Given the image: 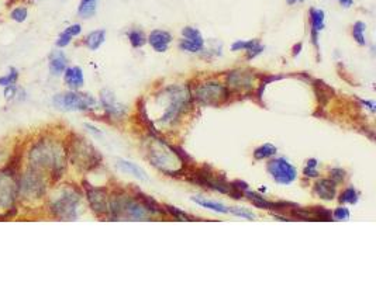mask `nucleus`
I'll return each instance as SVG.
<instances>
[{"instance_id": "nucleus-19", "label": "nucleus", "mask_w": 376, "mask_h": 281, "mask_svg": "<svg viewBox=\"0 0 376 281\" xmlns=\"http://www.w3.org/2000/svg\"><path fill=\"white\" fill-rule=\"evenodd\" d=\"M117 167L121 170V172H124V173H129L133 174V176H135L137 179H140V180H148V176L145 173V170H142L138 164H135V163L133 162H127V161H117Z\"/></svg>"}, {"instance_id": "nucleus-40", "label": "nucleus", "mask_w": 376, "mask_h": 281, "mask_svg": "<svg viewBox=\"0 0 376 281\" xmlns=\"http://www.w3.org/2000/svg\"><path fill=\"white\" fill-rule=\"evenodd\" d=\"M71 40H72V37L71 35H68V34L62 33L59 35V38H58V41H56V47H59V48H62V47H66L68 44L71 43Z\"/></svg>"}, {"instance_id": "nucleus-5", "label": "nucleus", "mask_w": 376, "mask_h": 281, "mask_svg": "<svg viewBox=\"0 0 376 281\" xmlns=\"http://www.w3.org/2000/svg\"><path fill=\"white\" fill-rule=\"evenodd\" d=\"M228 89L218 82H206L196 89L194 97L204 106H220L228 98Z\"/></svg>"}, {"instance_id": "nucleus-2", "label": "nucleus", "mask_w": 376, "mask_h": 281, "mask_svg": "<svg viewBox=\"0 0 376 281\" xmlns=\"http://www.w3.org/2000/svg\"><path fill=\"white\" fill-rule=\"evenodd\" d=\"M162 94L168 98V103L161 117L155 121L163 125H169L176 122L183 114V111L188 108L190 103V93L186 86H169L162 92Z\"/></svg>"}, {"instance_id": "nucleus-30", "label": "nucleus", "mask_w": 376, "mask_h": 281, "mask_svg": "<svg viewBox=\"0 0 376 281\" xmlns=\"http://www.w3.org/2000/svg\"><path fill=\"white\" fill-rule=\"evenodd\" d=\"M129 40L134 48H141V47H144L145 43H147L145 35H144V33L140 31V30H133V31H130Z\"/></svg>"}, {"instance_id": "nucleus-15", "label": "nucleus", "mask_w": 376, "mask_h": 281, "mask_svg": "<svg viewBox=\"0 0 376 281\" xmlns=\"http://www.w3.org/2000/svg\"><path fill=\"white\" fill-rule=\"evenodd\" d=\"M171 40H172L171 34L163 31V30H155L148 37V43L157 52H165L171 44Z\"/></svg>"}, {"instance_id": "nucleus-26", "label": "nucleus", "mask_w": 376, "mask_h": 281, "mask_svg": "<svg viewBox=\"0 0 376 281\" xmlns=\"http://www.w3.org/2000/svg\"><path fill=\"white\" fill-rule=\"evenodd\" d=\"M96 4L97 0H81L79 9H78L79 16H82V17H85V19L93 16L95 11H96Z\"/></svg>"}, {"instance_id": "nucleus-7", "label": "nucleus", "mask_w": 376, "mask_h": 281, "mask_svg": "<svg viewBox=\"0 0 376 281\" xmlns=\"http://www.w3.org/2000/svg\"><path fill=\"white\" fill-rule=\"evenodd\" d=\"M54 104L65 111H78V110H87V108L93 107L96 104V101L89 94L69 92V93L55 96Z\"/></svg>"}, {"instance_id": "nucleus-14", "label": "nucleus", "mask_w": 376, "mask_h": 281, "mask_svg": "<svg viewBox=\"0 0 376 281\" xmlns=\"http://www.w3.org/2000/svg\"><path fill=\"white\" fill-rule=\"evenodd\" d=\"M325 14L320 9H310V24H312L313 45L319 49V33L324 28Z\"/></svg>"}, {"instance_id": "nucleus-32", "label": "nucleus", "mask_w": 376, "mask_h": 281, "mask_svg": "<svg viewBox=\"0 0 376 281\" xmlns=\"http://www.w3.org/2000/svg\"><path fill=\"white\" fill-rule=\"evenodd\" d=\"M257 44H259L257 40H248V41H242V40H238L236 43L231 45V49L233 51H248L251 48H254Z\"/></svg>"}, {"instance_id": "nucleus-34", "label": "nucleus", "mask_w": 376, "mask_h": 281, "mask_svg": "<svg viewBox=\"0 0 376 281\" xmlns=\"http://www.w3.org/2000/svg\"><path fill=\"white\" fill-rule=\"evenodd\" d=\"M228 212H233L234 215L241 216V218H245V219H249L252 221L255 218V214L252 211H248L247 208H240V207H231L228 208Z\"/></svg>"}, {"instance_id": "nucleus-42", "label": "nucleus", "mask_w": 376, "mask_h": 281, "mask_svg": "<svg viewBox=\"0 0 376 281\" xmlns=\"http://www.w3.org/2000/svg\"><path fill=\"white\" fill-rule=\"evenodd\" d=\"M231 184H233V186L236 187L237 190H240V191H242V193H244V191H247V190H248V184L245 183V182L237 180V182H233V183H231Z\"/></svg>"}, {"instance_id": "nucleus-46", "label": "nucleus", "mask_w": 376, "mask_h": 281, "mask_svg": "<svg viewBox=\"0 0 376 281\" xmlns=\"http://www.w3.org/2000/svg\"><path fill=\"white\" fill-rule=\"evenodd\" d=\"M317 164H319V162L316 159H309L307 161V167H317Z\"/></svg>"}, {"instance_id": "nucleus-1", "label": "nucleus", "mask_w": 376, "mask_h": 281, "mask_svg": "<svg viewBox=\"0 0 376 281\" xmlns=\"http://www.w3.org/2000/svg\"><path fill=\"white\" fill-rule=\"evenodd\" d=\"M30 162L34 167L51 170L54 179H59L65 170L66 152L59 142L43 140L32 146L30 152Z\"/></svg>"}, {"instance_id": "nucleus-11", "label": "nucleus", "mask_w": 376, "mask_h": 281, "mask_svg": "<svg viewBox=\"0 0 376 281\" xmlns=\"http://www.w3.org/2000/svg\"><path fill=\"white\" fill-rule=\"evenodd\" d=\"M86 186V195L87 201L92 207L93 212L97 215H105L108 212V197L105 188H99L93 187L90 184L85 183Z\"/></svg>"}, {"instance_id": "nucleus-36", "label": "nucleus", "mask_w": 376, "mask_h": 281, "mask_svg": "<svg viewBox=\"0 0 376 281\" xmlns=\"http://www.w3.org/2000/svg\"><path fill=\"white\" fill-rule=\"evenodd\" d=\"M333 221H348L349 219V210L345 207H340L333 212Z\"/></svg>"}, {"instance_id": "nucleus-24", "label": "nucleus", "mask_w": 376, "mask_h": 281, "mask_svg": "<svg viewBox=\"0 0 376 281\" xmlns=\"http://www.w3.org/2000/svg\"><path fill=\"white\" fill-rule=\"evenodd\" d=\"M248 200L257 207V208H261V210H275V203L273 201H268L265 197L257 194V193H252V191H247Z\"/></svg>"}, {"instance_id": "nucleus-43", "label": "nucleus", "mask_w": 376, "mask_h": 281, "mask_svg": "<svg viewBox=\"0 0 376 281\" xmlns=\"http://www.w3.org/2000/svg\"><path fill=\"white\" fill-rule=\"evenodd\" d=\"M303 174H304L306 177H317V176H319V172L316 170V167H307V166H306Z\"/></svg>"}, {"instance_id": "nucleus-10", "label": "nucleus", "mask_w": 376, "mask_h": 281, "mask_svg": "<svg viewBox=\"0 0 376 281\" xmlns=\"http://www.w3.org/2000/svg\"><path fill=\"white\" fill-rule=\"evenodd\" d=\"M22 191L27 197H35L40 198L45 193V180L34 167V170L30 169L22 180Z\"/></svg>"}, {"instance_id": "nucleus-22", "label": "nucleus", "mask_w": 376, "mask_h": 281, "mask_svg": "<svg viewBox=\"0 0 376 281\" xmlns=\"http://www.w3.org/2000/svg\"><path fill=\"white\" fill-rule=\"evenodd\" d=\"M192 201H194L199 206L204 207V208H209L215 212H220V214H227L228 212V207L218 203V201H212V200H207L203 197H192Z\"/></svg>"}, {"instance_id": "nucleus-21", "label": "nucleus", "mask_w": 376, "mask_h": 281, "mask_svg": "<svg viewBox=\"0 0 376 281\" xmlns=\"http://www.w3.org/2000/svg\"><path fill=\"white\" fill-rule=\"evenodd\" d=\"M102 101H103V106H105V110L107 111L108 114H113V116H117V117H121L124 114V108L117 106L114 103V97L111 93L108 92H103V96H102Z\"/></svg>"}, {"instance_id": "nucleus-37", "label": "nucleus", "mask_w": 376, "mask_h": 281, "mask_svg": "<svg viewBox=\"0 0 376 281\" xmlns=\"http://www.w3.org/2000/svg\"><path fill=\"white\" fill-rule=\"evenodd\" d=\"M330 174H331V180H333L335 184L343 183L345 180V170L341 169V167H334L330 170Z\"/></svg>"}, {"instance_id": "nucleus-9", "label": "nucleus", "mask_w": 376, "mask_h": 281, "mask_svg": "<svg viewBox=\"0 0 376 281\" xmlns=\"http://www.w3.org/2000/svg\"><path fill=\"white\" fill-rule=\"evenodd\" d=\"M13 173L9 169L0 172V208L9 210L16 198V183L13 180Z\"/></svg>"}, {"instance_id": "nucleus-16", "label": "nucleus", "mask_w": 376, "mask_h": 281, "mask_svg": "<svg viewBox=\"0 0 376 281\" xmlns=\"http://www.w3.org/2000/svg\"><path fill=\"white\" fill-rule=\"evenodd\" d=\"M314 193L322 200L331 201L337 194V184L334 183L331 179H322L314 184Z\"/></svg>"}, {"instance_id": "nucleus-27", "label": "nucleus", "mask_w": 376, "mask_h": 281, "mask_svg": "<svg viewBox=\"0 0 376 281\" xmlns=\"http://www.w3.org/2000/svg\"><path fill=\"white\" fill-rule=\"evenodd\" d=\"M365 28V23L362 22H356L354 24V27H352V37H354V40L359 45H365L366 44Z\"/></svg>"}, {"instance_id": "nucleus-47", "label": "nucleus", "mask_w": 376, "mask_h": 281, "mask_svg": "<svg viewBox=\"0 0 376 281\" xmlns=\"http://www.w3.org/2000/svg\"><path fill=\"white\" fill-rule=\"evenodd\" d=\"M344 7H349V6H352V0H338Z\"/></svg>"}, {"instance_id": "nucleus-17", "label": "nucleus", "mask_w": 376, "mask_h": 281, "mask_svg": "<svg viewBox=\"0 0 376 281\" xmlns=\"http://www.w3.org/2000/svg\"><path fill=\"white\" fill-rule=\"evenodd\" d=\"M312 82L317 101H319L320 107L324 108L328 104V101L331 100V97H333L334 90L330 86H327L322 80H312Z\"/></svg>"}, {"instance_id": "nucleus-18", "label": "nucleus", "mask_w": 376, "mask_h": 281, "mask_svg": "<svg viewBox=\"0 0 376 281\" xmlns=\"http://www.w3.org/2000/svg\"><path fill=\"white\" fill-rule=\"evenodd\" d=\"M65 82L66 85L71 87V89H79V87L83 85V73H82V69L79 66H74V68H68L65 69Z\"/></svg>"}, {"instance_id": "nucleus-12", "label": "nucleus", "mask_w": 376, "mask_h": 281, "mask_svg": "<svg viewBox=\"0 0 376 281\" xmlns=\"http://www.w3.org/2000/svg\"><path fill=\"white\" fill-rule=\"evenodd\" d=\"M185 40L181 41L179 48L188 52H199L202 51L204 47V40L199 30H196L193 27H185L182 30Z\"/></svg>"}, {"instance_id": "nucleus-38", "label": "nucleus", "mask_w": 376, "mask_h": 281, "mask_svg": "<svg viewBox=\"0 0 376 281\" xmlns=\"http://www.w3.org/2000/svg\"><path fill=\"white\" fill-rule=\"evenodd\" d=\"M10 16L14 22L23 23L27 19V9L26 7H17V9H14V10L11 11Z\"/></svg>"}, {"instance_id": "nucleus-45", "label": "nucleus", "mask_w": 376, "mask_h": 281, "mask_svg": "<svg viewBox=\"0 0 376 281\" xmlns=\"http://www.w3.org/2000/svg\"><path fill=\"white\" fill-rule=\"evenodd\" d=\"M301 43H299L297 45H295V48H293V56H296V55H299L300 54V51H301Z\"/></svg>"}, {"instance_id": "nucleus-8", "label": "nucleus", "mask_w": 376, "mask_h": 281, "mask_svg": "<svg viewBox=\"0 0 376 281\" xmlns=\"http://www.w3.org/2000/svg\"><path fill=\"white\" fill-rule=\"evenodd\" d=\"M267 170L270 174V177L278 184L293 183L297 177V170L293 164H290L289 161L278 158V159H272L267 164Z\"/></svg>"}, {"instance_id": "nucleus-4", "label": "nucleus", "mask_w": 376, "mask_h": 281, "mask_svg": "<svg viewBox=\"0 0 376 281\" xmlns=\"http://www.w3.org/2000/svg\"><path fill=\"white\" fill-rule=\"evenodd\" d=\"M81 201V195L74 188H64L61 195L51 204V211L55 216L64 221H75L76 207Z\"/></svg>"}, {"instance_id": "nucleus-6", "label": "nucleus", "mask_w": 376, "mask_h": 281, "mask_svg": "<svg viewBox=\"0 0 376 281\" xmlns=\"http://www.w3.org/2000/svg\"><path fill=\"white\" fill-rule=\"evenodd\" d=\"M150 159L152 164L155 167L161 169L163 173L166 172V166H172L175 163H182L179 156L176 155V152L173 151V146L166 145L161 140H154V142H152Z\"/></svg>"}, {"instance_id": "nucleus-13", "label": "nucleus", "mask_w": 376, "mask_h": 281, "mask_svg": "<svg viewBox=\"0 0 376 281\" xmlns=\"http://www.w3.org/2000/svg\"><path fill=\"white\" fill-rule=\"evenodd\" d=\"M227 83L234 90H249L252 89V73L248 70H233L227 76Z\"/></svg>"}, {"instance_id": "nucleus-39", "label": "nucleus", "mask_w": 376, "mask_h": 281, "mask_svg": "<svg viewBox=\"0 0 376 281\" xmlns=\"http://www.w3.org/2000/svg\"><path fill=\"white\" fill-rule=\"evenodd\" d=\"M262 51H264V47H262L261 44H257L254 48H251V49L245 51V52H247V59H254V58H255V56H258Z\"/></svg>"}, {"instance_id": "nucleus-29", "label": "nucleus", "mask_w": 376, "mask_h": 281, "mask_svg": "<svg viewBox=\"0 0 376 281\" xmlns=\"http://www.w3.org/2000/svg\"><path fill=\"white\" fill-rule=\"evenodd\" d=\"M138 113H140V119L141 122L148 128L150 132H152L154 135H157V131H155V127H154V124H152V121L148 117V113H147V108H145V104H144V101H141L140 104H138Z\"/></svg>"}, {"instance_id": "nucleus-33", "label": "nucleus", "mask_w": 376, "mask_h": 281, "mask_svg": "<svg viewBox=\"0 0 376 281\" xmlns=\"http://www.w3.org/2000/svg\"><path fill=\"white\" fill-rule=\"evenodd\" d=\"M165 208H166V211H168V212H169V214H171V215H172L175 219H178V221H193V219L188 215L185 211L179 210V208H176V207L166 206Z\"/></svg>"}, {"instance_id": "nucleus-35", "label": "nucleus", "mask_w": 376, "mask_h": 281, "mask_svg": "<svg viewBox=\"0 0 376 281\" xmlns=\"http://www.w3.org/2000/svg\"><path fill=\"white\" fill-rule=\"evenodd\" d=\"M17 77H19V72H17L14 68H11L9 75L1 76V77H0V86H10V85H14L16 80H17Z\"/></svg>"}, {"instance_id": "nucleus-31", "label": "nucleus", "mask_w": 376, "mask_h": 281, "mask_svg": "<svg viewBox=\"0 0 376 281\" xmlns=\"http://www.w3.org/2000/svg\"><path fill=\"white\" fill-rule=\"evenodd\" d=\"M312 211L317 221H333V214H331V211L327 210V208H324V207H313Z\"/></svg>"}, {"instance_id": "nucleus-44", "label": "nucleus", "mask_w": 376, "mask_h": 281, "mask_svg": "<svg viewBox=\"0 0 376 281\" xmlns=\"http://www.w3.org/2000/svg\"><path fill=\"white\" fill-rule=\"evenodd\" d=\"M14 93H16V86L14 85H10V86H6V90H4V96L7 100H10L13 96H14Z\"/></svg>"}, {"instance_id": "nucleus-25", "label": "nucleus", "mask_w": 376, "mask_h": 281, "mask_svg": "<svg viewBox=\"0 0 376 281\" xmlns=\"http://www.w3.org/2000/svg\"><path fill=\"white\" fill-rule=\"evenodd\" d=\"M276 146L270 145V143H264L262 146H259L254 152V158L257 161H262V159H268V158H272L273 155H276Z\"/></svg>"}, {"instance_id": "nucleus-23", "label": "nucleus", "mask_w": 376, "mask_h": 281, "mask_svg": "<svg viewBox=\"0 0 376 281\" xmlns=\"http://www.w3.org/2000/svg\"><path fill=\"white\" fill-rule=\"evenodd\" d=\"M105 40H106V31L105 30H97V31H93V33H90L87 35L86 40H85V44H86V47L89 49L96 51L97 48L105 43Z\"/></svg>"}, {"instance_id": "nucleus-20", "label": "nucleus", "mask_w": 376, "mask_h": 281, "mask_svg": "<svg viewBox=\"0 0 376 281\" xmlns=\"http://www.w3.org/2000/svg\"><path fill=\"white\" fill-rule=\"evenodd\" d=\"M66 58H65L64 52L61 51H56L54 54L51 55V59H50V70L53 75H61L62 72H65L66 69Z\"/></svg>"}, {"instance_id": "nucleus-48", "label": "nucleus", "mask_w": 376, "mask_h": 281, "mask_svg": "<svg viewBox=\"0 0 376 281\" xmlns=\"http://www.w3.org/2000/svg\"><path fill=\"white\" fill-rule=\"evenodd\" d=\"M289 4H296V3H300V1H303V0H286Z\"/></svg>"}, {"instance_id": "nucleus-3", "label": "nucleus", "mask_w": 376, "mask_h": 281, "mask_svg": "<svg viewBox=\"0 0 376 281\" xmlns=\"http://www.w3.org/2000/svg\"><path fill=\"white\" fill-rule=\"evenodd\" d=\"M69 158L71 162L82 170H92L102 162L100 153L81 137H75V140H71Z\"/></svg>"}, {"instance_id": "nucleus-41", "label": "nucleus", "mask_w": 376, "mask_h": 281, "mask_svg": "<svg viewBox=\"0 0 376 281\" xmlns=\"http://www.w3.org/2000/svg\"><path fill=\"white\" fill-rule=\"evenodd\" d=\"M81 31H82L81 25H79V24H74V25L68 27L64 33L68 34V35H71V37H75V35H79V34H81Z\"/></svg>"}, {"instance_id": "nucleus-28", "label": "nucleus", "mask_w": 376, "mask_h": 281, "mask_svg": "<svg viewBox=\"0 0 376 281\" xmlns=\"http://www.w3.org/2000/svg\"><path fill=\"white\" fill-rule=\"evenodd\" d=\"M358 191L352 188V187H349V188H345L344 191L340 194V203L341 204H356V201H358Z\"/></svg>"}]
</instances>
